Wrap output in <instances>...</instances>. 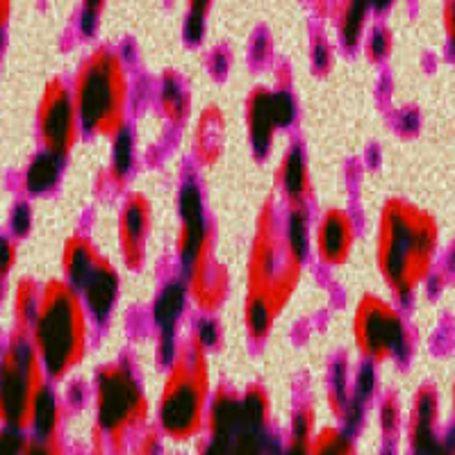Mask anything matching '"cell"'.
Masks as SVG:
<instances>
[{"mask_svg": "<svg viewBox=\"0 0 455 455\" xmlns=\"http://www.w3.org/2000/svg\"><path fill=\"white\" fill-rule=\"evenodd\" d=\"M440 228L430 212L405 198H389L378 217L376 264L396 300H410L433 274Z\"/></svg>", "mask_w": 455, "mask_h": 455, "instance_id": "6da1fadb", "label": "cell"}, {"mask_svg": "<svg viewBox=\"0 0 455 455\" xmlns=\"http://www.w3.org/2000/svg\"><path fill=\"white\" fill-rule=\"evenodd\" d=\"M89 316L84 300L67 280L44 284L42 306L28 331L46 378L62 380L78 367L89 351Z\"/></svg>", "mask_w": 455, "mask_h": 455, "instance_id": "7a4b0ae2", "label": "cell"}, {"mask_svg": "<svg viewBox=\"0 0 455 455\" xmlns=\"http://www.w3.org/2000/svg\"><path fill=\"white\" fill-rule=\"evenodd\" d=\"M178 219L180 228H178L176 253L180 278L189 290L194 306L205 315H212L226 303L228 274L214 259L212 226L196 182H182L178 192Z\"/></svg>", "mask_w": 455, "mask_h": 455, "instance_id": "3957f363", "label": "cell"}, {"mask_svg": "<svg viewBox=\"0 0 455 455\" xmlns=\"http://www.w3.org/2000/svg\"><path fill=\"white\" fill-rule=\"evenodd\" d=\"M71 92L87 135L114 137L125 128L130 78L119 51L109 46L93 48L76 71Z\"/></svg>", "mask_w": 455, "mask_h": 455, "instance_id": "277c9868", "label": "cell"}, {"mask_svg": "<svg viewBox=\"0 0 455 455\" xmlns=\"http://www.w3.org/2000/svg\"><path fill=\"white\" fill-rule=\"evenodd\" d=\"M207 396V351L192 337L180 341L176 360L169 364L160 401V424L171 437H189L203 419Z\"/></svg>", "mask_w": 455, "mask_h": 455, "instance_id": "5b68a950", "label": "cell"}, {"mask_svg": "<svg viewBox=\"0 0 455 455\" xmlns=\"http://www.w3.org/2000/svg\"><path fill=\"white\" fill-rule=\"evenodd\" d=\"M303 264L291 258L283 237V221L271 203L262 207L249 255V291L269 296L283 310L294 294Z\"/></svg>", "mask_w": 455, "mask_h": 455, "instance_id": "8992f818", "label": "cell"}, {"mask_svg": "<svg viewBox=\"0 0 455 455\" xmlns=\"http://www.w3.org/2000/svg\"><path fill=\"white\" fill-rule=\"evenodd\" d=\"M39 355L28 332L14 331L0 347V419L7 428L23 430L30 424L32 405L44 387Z\"/></svg>", "mask_w": 455, "mask_h": 455, "instance_id": "52a82bcc", "label": "cell"}, {"mask_svg": "<svg viewBox=\"0 0 455 455\" xmlns=\"http://www.w3.org/2000/svg\"><path fill=\"white\" fill-rule=\"evenodd\" d=\"M355 347L367 363L403 360L410 353V332L403 315L383 296L364 294L353 316Z\"/></svg>", "mask_w": 455, "mask_h": 455, "instance_id": "ba28073f", "label": "cell"}, {"mask_svg": "<svg viewBox=\"0 0 455 455\" xmlns=\"http://www.w3.org/2000/svg\"><path fill=\"white\" fill-rule=\"evenodd\" d=\"M96 414L99 426L108 433L124 428L144 410V389L135 371L124 360L108 363L96 373Z\"/></svg>", "mask_w": 455, "mask_h": 455, "instance_id": "9c48e42d", "label": "cell"}, {"mask_svg": "<svg viewBox=\"0 0 455 455\" xmlns=\"http://www.w3.org/2000/svg\"><path fill=\"white\" fill-rule=\"evenodd\" d=\"M80 116L73 92L62 78H55L46 84L36 109V132L44 150L64 157L76 148L80 140Z\"/></svg>", "mask_w": 455, "mask_h": 455, "instance_id": "30bf717a", "label": "cell"}, {"mask_svg": "<svg viewBox=\"0 0 455 455\" xmlns=\"http://www.w3.org/2000/svg\"><path fill=\"white\" fill-rule=\"evenodd\" d=\"M189 300L192 299H189L187 284L182 283V278H178L162 284V290L157 291L153 307H150V316H153L157 331V360L166 367L176 360L178 351H180L178 326L185 316Z\"/></svg>", "mask_w": 455, "mask_h": 455, "instance_id": "8fae6325", "label": "cell"}, {"mask_svg": "<svg viewBox=\"0 0 455 455\" xmlns=\"http://www.w3.org/2000/svg\"><path fill=\"white\" fill-rule=\"evenodd\" d=\"M153 233V207L144 194H128L119 212V251L128 269L137 271L148 258V237Z\"/></svg>", "mask_w": 455, "mask_h": 455, "instance_id": "7c38bea8", "label": "cell"}, {"mask_svg": "<svg viewBox=\"0 0 455 455\" xmlns=\"http://www.w3.org/2000/svg\"><path fill=\"white\" fill-rule=\"evenodd\" d=\"M355 221L344 207H328L315 226V251L321 264L341 267L353 253Z\"/></svg>", "mask_w": 455, "mask_h": 455, "instance_id": "4fadbf2b", "label": "cell"}, {"mask_svg": "<svg viewBox=\"0 0 455 455\" xmlns=\"http://www.w3.org/2000/svg\"><path fill=\"white\" fill-rule=\"evenodd\" d=\"M78 294L83 296L84 307H87L93 323H108L121 296V275L116 267L108 258H100V262L93 267Z\"/></svg>", "mask_w": 455, "mask_h": 455, "instance_id": "5bb4252c", "label": "cell"}, {"mask_svg": "<svg viewBox=\"0 0 455 455\" xmlns=\"http://www.w3.org/2000/svg\"><path fill=\"white\" fill-rule=\"evenodd\" d=\"M246 128L251 148L258 157H267L274 148L275 132L280 130L274 109V89L255 87L246 99Z\"/></svg>", "mask_w": 455, "mask_h": 455, "instance_id": "9a60e30c", "label": "cell"}, {"mask_svg": "<svg viewBox=\"0 0 455 455\" xmlns=\"http://www.w3.org/2000/svg\"><path fill=\"white\" fill-rule=\"evenodd\" d=\"M275 185H278V192L283 201L287 203V207H303L310 201V166H307L306 150L299 144L290 146L280 157V164L275 169Z\"/></svg>", "mask_w": 455, "mask_h": 455, "instance_id": "2e32d148", "label": "cell"}, {"mask_svg": "<svg viewBox=\"0 0 455 455\" xmlns=\"http://www.w3.org/2000/svg\"><path fill=\"white\" fill-rule=\"evenodd\" d=\"M440 414V396L433 385L419 387L412 403V426H410V440H412V455H433L440 446L435 435Z\"/></svg>", "mask_w": 455, "mask_h": 455, "instance_id": "e0dca14e", "label": "cell"}, {"mask_svg": "<svg viewBox=\"0 0 455 455\" xmlns=\"http://www.w3.org/2000/svg\"><path fill=\"white\" fill-rule=\"evenodd\" d=\"M100 258L103 255L93 246L92 239L84 237V235H73V237L67 239L62 251V280H67L73 290L78 291L93 271V267L100 262Z\"/></svg>", "mask_w": 455, "mask_h": 455, "instance_id": "ac0fdd59", "label": "cell"}, {"mask_svg": "<svg viewBox=\"0 0 455 455\" xmlns=\"http://www.w3.org/2000/svg\"><path fill=\"white\" fill-rule=\"evenodd\" d=\"M371 12V0H339L335 12L337 36L347 51H353L364 42Z\"/></svg>", "mask_w": 455, "mask_h": 455, "instance_id": "d6986e66", "label": "cell"}, {"mask_svg": "<svg viewBox=\"0 0 455 455\" xmlns=\"http://www.w3.org/2000/svg\"><path fill=\"white\" fill-rule=\"evenodd\" d=\"M62 169L64 157L48 153V150L36 153L23 169V192L28 196H46L60 185Z\"/></svg>", "mask_w": 455, "mask_h": 455, "instance_id": "ffe728a7", "label": "cell"}, {"mask_svg": "<svg viewBox=\"0 0 455 455\" xmlns=\"http://www.w3.org/2000/svg\"><path fill=\"white\" fill-rule=\"evenodd\" d=\"M280 315V307L275 306L269 296L249 291L243 300V326L251 339L264 341L274 331V323Z\"/></svg>", "mask_w": 455, "mask_h": 455, "instance_id": "44dd1931", "label": "cell"}, {"mask_svg": "<svg viewBox=\"0 0 455 455\" xmlns=\"http://www.w3.org/2000/svg\"><path fill=\"white\" fill-rule=\"evenodd\" d=\"M283 237L291 258L306 262L312 243V221L307 205L303 207H287V214L283 219Z\"/></svg>", "mask_w": 455, "mask_h": 455, "instance_id": "7402d4cb", "label": "cell"}, {"mask_svg": "<svg viewBox=\"0 0 455 455\" xmlns=\"http://www.w3.org/2000/svg\"><path fill=\"white\" fill-rule=\"evenodd\" d=\"M44 284L32 278L19 280L12 294V316H14V331L28 332L36 319V312L42 306Z\"/></svg>", "mask_w": 455, "mask_h": 455, "instance_id": "603a6c76", "label": "cell"}, {"mask_svg": "<svg viewBox=\"0 0 455 455\" xmlns=\"http://www.w3.org/2000/svg\"><path fill=\"white\" fill-rule=\"evenodd\" d=\"M223 114L217 108H207L201 114V121H198L196 130V156L198 160L210 164V162L217 160L221 156L223 148Z\"/></svg>", "mask_w": 455, "mask_h": 455, "instance_id": "cb8c5ba5", "label": "cell"}, {"mask_svg": "<svg viewBox=\"0 0 455 455\" xmlns=\"http://www.w3.org/2000/svg\"><path fill=\"white\" fill-rule=\"evenodd\" d=\"M160 108L166 121L173 125H182L189 119V109H192V100H189V92H187L185 83L178 78L176 73H166L164 80L160 84Z\"/></svg>", "mask_w": 455, "mask_h": 455, "instance_id": "d4e9b609", "label": "cell"}, {"mask_svg": "<svg viewBox=\"0 0 455 455\" xmlns=\"http://www.w3.org/2000/svg\"><path fill=\"white\" fill-rule=\"evenodd\" d=\"M30 424L36 440H51L52 435H55L57 424H60V401H57V394L48 385H44L39 394H36L35 405H32Z\"/></svg>", "mask_w": 455, "mask_h": 455, "instance_id": "484cf974", "label": "cell"}, {"mask_svg": "<svg viewBox=\"0 0 455 455\" xmlns=\"http://www.w3.org/2000/svg\"><path fill=\"white\" fill-rule=\"evenodd\" d=\"M137 146L135 135L130 132L128 125L112 137V150H109V176L116 185H125L132 169H135Z\"/></svg>", "mask_w": 455, "mask_h": 455, "instance_id": "4316f807", "label": "cell"}, {"mask_svg": "<svg viewBox=\"0 0 455 455\" xmlns=\"http://www.w3.org/2000/svg\"><path fill=\"white\" fill-rule=\"evenodd\" d=\"M280 444L264 428L243 424L230 442V455H275Z\"/></svg>", "mask_w": 455, "mask_h": 455, "instance_id": "83f0119b", "label": "cell"}, {"mask_svg": "<svg viewBox=\"0 0 455 455\" xmlns=\"http://www.w3.org/2000/svg\"><path fill=\"white\" fill-rule=\"evenodd\" d=\"M376 385H378L376 364L364 360V363L357 367L355 376H353V387H351V398H348V405L353 403V405H360V408H364V405H367L369 401L373 398V394H376Z\"/></svg>", "mask_w": 455, "mask_h": 455, "instance_id": "f1b7e54d", "label": "cell"}, {"mask_svg": "<svg viewBox=\"0 0 455 455\" xmlns=\"http://www.w3.org/2000/svg\"><path fill=\"white\" fill-rule=\"evenodd\" d=\"M363 44L364 55H367L369 62L373 64L385 62L394 51V36L387 26H373L371 30H367V36H364Z\"/></svg>", "mask_w": 455, "mask_h": 455, "instance_id": "f546056e", "label": "cell"}, {"mask_svg": "<svg viewBox=\"0 0 455 455\" xmlns=\"http://www.w3.org/2000/svg\"><path fill=\"white\" fill-rule=\"evenodd\" d=\"M351 367L348 363L341 357L332 364L331 369V396L335 401L337 408H347L348 405V398H351Z\"/></svg>", "mask_w": 455, "mask_h": 455, "instance_id": "4dcf8cb0", "label": "cell"}, {"mask_svg": "<svg viewBox=\"0 0 455 455\" xmlns=\"http://www.w3.org/2000/svg\"><path fill=\"white\" fill-rule=\"evenodd\" d=\"M189 337L196 341L203 351L210 353V351H214L219 344H221L223 328H221V323L214 319V316H201V319L196 321V326H194L192 335H189Z\"/></svg>", "mask_w": 455, "mask_h": 455, "instance_id": "1f68e13d", "label": "cell"}, {"mask_svg": "<svg viewBox=\"0 0 455 455\" xmlns=\"http://www.w3.org/2000/svg\"><path fill=\"white\" fill-rule=\"evenodd\" d=\"M32 223H35V214H32V205L28 201H16L10 210V235L14 239H23L30 235Z\"/></svg>", "mask_w": 455, "mask_h": 455, "instance_id": "d6a6232c", "label": "cell"}, {"mask_svg": "<svg viewBox=\"0 0 455 455\" xmlns=\"http://www.w3.org/2000/svg\"><path fill=\"white\" fill-rule=\"evenodd\" d=\"M105 5H108V0H83V10L78 16V30L83 32V36L96 35Z\"/></svg>", "mask_w": 455, "mask_h": 455, "instance_id": "836d02e7", "label": "cell"}, {"mask_svg": "<svg viewBox=\"0 0 455 455\" xmlns=\"http://www.w3.org/2000/svg\"><path fill=\"white\" fill-rule=\"evenodd\" d=\"M332 62H335V51L332 46L328 44V39L323 36H316L315 42H312L310 48V64H312V71L323 76L332 68Z\"/></svg>", "mask_w": 455, "mask_h": 455, "instance_id": "e575fe53", "label": "cell"}, {"mask_svg": "<svg viewBox=\"0 0 455 455\" xmlns=\"http://www.w3.org/2000/svg\"><path fill=\"white\" fill-rule=\"evenodd\" d=\"M274 109H275V116H278L280 130L290 128V125L294 124L296 100L290 92H284V89H274Z\"/></svg>", "mask_w": 455, "mask_h": 455, "instance_id": "d590c367", "label": "cell"}, {"mask_svg": "<svg viewBox=\"0 0 455 455\" xmlns=\"http://www.w3.org/2000/svg\"><path fill=\"white\" fill-rule=\"evenodd\" d=\"M16 258H19L16 239L12 235L0 233V280L10 278V274L16 267Z\"/></svg>", "mask_w": 455, "mask_h": 455, "instance_id": "8d00e7d4", "label": "cell"}, {"mask_svg": "<svg viewBox=\"0 0 455 455\" xmlns=\"http://www.w3.org/2000/svg\"><path fill=\"white\" fill-rule=\"evenodd\" d=\"M26 444L23 430L7 428V426L0 430V455H23Z\"/></svg>", "mask_w": 455, "mask_h": 455, "instance_id": "74e56055", "label": "cell"}, {"mask_svg": "<svg viewBox=\"0 0 455 455\" xmlns=\"http://www.w3.org/2000/svg\"><path fill=\"white\" fill-rule=\"evenodd\" d=\"M205 32H207V19H205V16H196V14H187L185 16L182 35H185L187 44L198 46V44L205 39Z\"/></svg>", "mask_w": 455, "mask_h": 455, "instance_id": "f35d334b", "label": "cell"}, {"mask_svg": "<svg viewBox=\"0 0 455 455\" xmlns=\"http://www.w3.org/2000/svg\"><path fill=\"white\" fill-rule=\"evenodd\" d=\"M398 419H401V408H398L396 398H385L383 408H380V424H383L385 433H394L398 428Z\"/></svg>", "mask_w": 455, "mask_h": 455, "instance_id": "ab89813d", "label": "cell"}, {"mask_svg": "<svg viewBox=\"0 0 455 455\" xmlns=\"http://www.w3.org/2000/svg\"><path fill=\"white\" fill-rule=\"evenodd\" d=\"M442 26H444L446 44L451 51H455V0H444L442 7Z\"/></svg>", "mask_w": 455, "mask_h": 455, "instance_id": "60d3db41", "label": "cell"}, {"mask_svg": "<svg viewBox=\"0 0 455 455\" xmlns=\"http://www.w3.org/2000/svg\"><path fill=\"white\" fill-rule=\"evenodd\" d=\"M310 426L312 419L307 412H296L294 424H291V433H294L296 444H307V437H310Z\"/></svg>", "mask_w": 455, "mask_h": 455, "instance_id": "b9f144b4", "label": "cell"}, {"mask_svg": "<svg viewBox=\"0 0 455 455\" xmlns=\"http://www.w3.org/2000/svg\"><path fill=\"white\" fill-rule=\"evenodd\" d=\"M214 0H187V14H196V16H205L210 14L212 10Z\"/></svg>", "mask_w": 455, "mask_h": 455, "instance_id": "7bdbcfd3", "label": "cell"}, {"mask_svg": "<svg viewBox=\"0 0 455 455\" xmlns=\"http://www.w3.org/2000/svg\"><path fill=\"white\" fill-rule=\"evenodd\" d=\"M23 455H51L48 440H35V442H30V444H26Z\"/></svg>", "mask_w": 455, "mask_h": 455, "instance_id": "ee69618b", "label": "cell"}, {"mask_svg": "<svg viewBox=\"0 0 455 455\" xmlns=\"http://www.w3.org/2000/svg\"><path fill=\"white\" fill-rule=\"evenodd\" d=\"M12 0H0V30H5L7 21H10Z\"/></svg>", "mask_w": 455, "mask_h": 455, "instance_id": "f6af8a7d", "label": "cell"}, {"mask_svg": "<svg viewBox=\"0 0 455 455\" xmlns=\"http://www.w3.org/2000/svg\"><path fill=\"white\" fill-rule=\"evenodd\" d=\"M275 455H307V444H296L290 451H278Z\"/></svg>", "mask_w": 455, "mask_h": 455, "instance_id": "bcb514c9", "label": "cell"}, {"mask_svg": "<svg viewBox=\"0 0 455 455\" xmlns=\"http://www.w3.org/2000/svg\"><path fill=\"white\" fill-rule=\"evenodd\" d=\"M392 5H394V0H371L373 12H378V14H383V12H387Z\"/></svg>", "mask_w": 455, "mask_h": 455, "instance_id": "7dc6e473", "label": "cell"}, {"mask_svg": "<svg viewBox=\"0 0 455 455\" xmlns=\"http://www.w3.org/2000/svg\"><path fill=\"white\" fill-rule=\"evenodd\" d=\"M7 280H0V310H3V306H5L7 300Z\"/></svg>", "mask_w": 455, "mask_h": 455, "instance_id": "c3c4849f", "label": "cell"}, {"mask_svg": "<svg viewBox=\"0 0 455 455\" xmlns=\"http://www.w3.org/2000/svg\"><path fill=\"white\" fill-rule=\"evenodd\" d=\"M449 269L455 271V239L451 242V249H449Z\"/></svg>", "mask_w": 455, "mask_h": 455, "instance_id": "681fc988", "label": "cell"}, {"mask_svg": "<svg viewBox=\"0 0 455 455\" xmlns=\"http://www.w3.org/2000/svg\"><path fill=\"white\" fill-rule=\"evenodd\" d=\"M5 51V30H0V55Z\"/></svg>", "mask_w": 455, "mask_h": 455, "instance_id": "f907efd6", "label": "cell"}, {"mask_svg": "<svg viewBox=\"0 0 455 455\" xmlns=\"http://www.w3.org/2000/svg\"><path fill=\"white\" fill-rule=\"evenodd\" d=\"M385 455H392V453H385Z\"/></svg>", "mask_w": 455, "mask_h": 455, "instance_id": "816d5d0a", "label": "cell"}]
</instances>
